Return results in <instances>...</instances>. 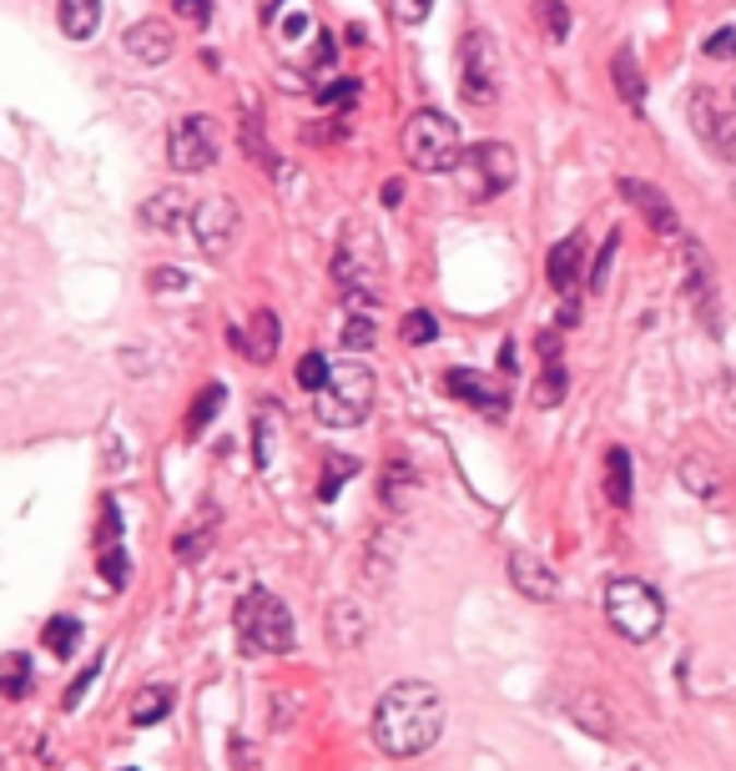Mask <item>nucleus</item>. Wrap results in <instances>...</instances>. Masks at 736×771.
<instances>
[{
  "mask_svg": "<svg viewBox=\"0 0 736 771\" xmlns=\"http://www.w3.org/2000/svg\"><path fill=\"white\" fill-rule=\"evenodd\" d=\"M616 187H620V197H626V202H631V207L641 212V217L656 227L661 237H676V233H681V223H676V207H670V197L661 192V187L641 182V177H620Z\"/></svg>",
  "mask_w": 736,
  "mask_h": 771,
  "instance_id": "obj_15",
  "label": "nucleus"
},
{
  "mask_svg": "<svg viewBox=\"0 0 736 771\" xmlns=\"http://www.w3.org/2000/svg\"><path fill=\"white\" fill-rule=\"evenodd\" d=\"M268 429H273V404L258 408V464H268Z\"/></svg>",
  "mask_w": 736,
  "mask_h": 771,
  "instance_id": "obj_50",
  "label": "nucleus"
},
{
  "mask_svg": "<svg viewBox=\"0 0 736 771\" xmlns=\"http://www.w3.org/2000/svg\"><path fill=\"white\" fill-rule=\"evenodd\" d=\"M681 484L691 489L697 499H722V474H716V464L711 459H681Z\"/></svg>",
  "mask_w": 736,
  "mask_h": 771,
  "instance_id": "obj_27",
  "label": "nucleus"
},
{
  "mask_svg": "<svg viewBox=\"0 0 736 771\" xmlns=\"http://www.w3.org/2000/svg\"><path fill=\"white\" fill-rule=\"evenodd\" d=\"M333 61H339V56H333V36L318 26V36H313V66H323V71H329Z\"/></svg>",
  "mask_w": 736,
  "mask_h": 771,
  "instance_id": "obj_49",
  "label": "nucleus"
},
{
  "mask_svg": "<svg viewBox=\"0 0 736 771\" xmlns=\"http://www.w3.org/2000/svg\"><path fill=\"white\" fill-rule=\"evenodd\" d=\"M323 630H329V645L339 655L358 651V645L368 641V610L354 601V595H339V601L329 605V620H323Z\"/></svg>",
  "mask_w": 736,
  "mask_h": 771,
  "instance_id": "obj_17",
  "label": "nucleus"
},
{
  "mask_svg": "<svg viewBox=\"0 0 736 771\" xmlns=\"http://www.w3.org/2000/svg\"><path fill=\"white\" fill-rule=\"evenodd\" d=\"M404 157L419 171H454L464 162V142H460V121L424 106L404 121Z\"/></svg>",
  "mask_w": 736,
  "mask_h": 771,
  "instance_id": "obj_5",
  "label": "nucleus"
},
{
  "mask_svg": "<svg viewBox=\"0 0 736 771\" xmlns=\"http://www.w3.org/2000/svg\"><path fill=\"white\" fill-rule=\"evenodd\" d=\"M167 157H171V167H177V171L217 167V157H223V127H217L207 111H192V117H182L177 127H171Z\"/></svg>",
  "mask_w": 736,
  "mask_h": 771,
  "instance_id": "obj_8",
  "label": "nucleus"
},
{
  "mask_svg": "<svg viewBox=\"0 0 736 771\" xmlns=\"http://www.w3.org/2000/svg\"><path fill=\"white\" fill-rule=\"evenodd\" d=\"M414 495H419V470H414L404 454H394L379 479V499L389 510H404V505H414Z\"/></svg>",
  "mask_w": 736,
  "mask_h": 771,
  "instance_id": "obj_21",
  "label": "nucleus"
},
{
  "mask_svg": "<svg viewBox=\"0 0 736 771\" xmlns=\"http://www.w3.org/2000/svg\"><path fill=\"white\" fill-rule=\"evenodd\" d=\"M616 252H620V233H610V237H605V248H601V258L591 262V293H605V277H610Z\"/></svg>",
  "mask_w": 736,
  "mask_h": 771,
  "instance_id": "obj_39",
  "label": "nucleus"
},
{
  "mask_svg": "<svg viewBox=\"0 0 736 771\" xmlns=\"http://www.w3.org/2000/svg\"><path fill=\"white\" fill-rule=\"evenodd\" d=\"M223 383H207V389L192 399V408H187V439H198V434H207V424L217 418V408H223Z\"/></svg>",
  "mask_w": 736,
  "mask_h": 771,
  "instance_id": "obj_30",
  "label": "nucleus"
},
{
  "mask_svg": "<svg viewBox=\"0 0 736 771\" xmlns=\"http://www.w3.org/2000/svg\"><path fill=\"white\" fill-rule=\"evenodd\" d=\"M26 691H31V655H21V651L0 655V696H5V701H21Z\"/></svg>",
  "mask_w": 736,
  "mask_h": 771,
  "instance_id": "obj_28",
  "label": "nucleus"
},
{
  "mask_svg": "<svg viewBox=\"0 0 736 771\" xmlns=\"http://www.w3.org/2000/svg\"><path fill=\"white\" fill-rule=\"evenodd\" d=\"M182 217H192V202H187L182 187H162L157 197H146L142 202V223L157 227V233H177Z\"/></svg>",
  "mask_w": 736,
  "mask_h": 771,
  "instance_id": "obj_20",
  "label": "nucleus"
},
{
  "mask_svg": "<svg viewBox=\"0 0 736 771\" xmlns=\"http://www.w3.org/2000/svg\"><path fill=\"white\" fill-rule=\"evenodd\" d=\"M389 5H394V15L404 21V26H424L429 11H435V0H389Z\"/></svg>",
  "mask_w": 736,
  "mask_h": 771,
  "instance_id": "obj_45",
  "label": "nucleus"
},
{
  "mask_svg": "<svg viewBox=\"0 0 736 771\" xmlns=\"http://www.w3.org/2000/svg\"><path fill=\"white\" fill-rule=\"evenodd\" d=\"M373 399H379L373 368L348 358V364H333L329 383L313 393V418L323 429H358V424L373 414Z\"/></svg>",
  "mask_w": 736,
  "mask_h": 771,
  "instance_id": "obj_3",
  "label": "nucleus"
},
{
  "mask_svg": "<svg viewBox=\"0 0 736 771\" xmlns=\"http://www.w3.org/2000/svg\"><path fill=\"white\" fill-rule=\"evenodd\" d=\"M535 21H539V31H545L550 40L570 36V5H566V0H535Z\"/></svg>",
  "mask_w": 736,
  "mask_h": 771,
  "instance_id": "obj_32",
  "label": "nucleus"
},
{
  "mask_svg": "<svg viewBox=\"0 0 736 771\" xmlns=\"http://www.w3.org/2000/svg\"><path fill=\"white\" fill-rule=\"evenodd\" d=\"M580 268H585V237L570 233L566 242H555L550 258H545V277H550V288L560 293V298H570V293L580 288Z\"/></svg>",
  "mask_w": 736,
  "mask_h": 771,
  "instance_id": "obj_18",
  "label": "nucleus"
},
{
  "mask_svg": "<svg viewBox=\"0 0 736 771\" xmlns=\"http://www.w3.org/2000/svg\"><path fill=\"white\" fill-rule=\"evenodd\" d=\"M233 626H237V645L248 655H288L298 630H293V610L277 601L273 590L252 585L233 610Z\"/></svg>",
  "mask_w": 736,
  "mask_h": 771,
  "instance_id": "obj_4",
  "label": "nucleus"
},
{
  "mask_svg": "<svg viewBox=\"0 0 736 771\" xmlns=\"http://www.w3.org/2000/svg\"><path fill=\"white\" fill-rule=\"evenodd\" d=\"M605 620H610V630L620 641L645 645L661 630V620H666V605H661V595L645 580L620 576L605 585Z\"/></svg>",
  "mask_w": 736,
  "mask_h": 771,
  "instance_id": "obj_6",
  "label": "nucleus"
},
{
  "mask_svg": "<svg viewBox=\"0 0 736 771\" xmlns=\"http://www.w3.org/2000/svg\"><path fill=\"white\" fill-rule=\"evenodd\" d=\"M171 701H177L171 686H142V691L132 696V711H127V716H132V726H157L162 716H171Z\"/></svg>",
  "mask_w": 736,
  "mask_h": 771,
  "instance_id": "obj_26",
  "label": "nucleus"
},
{
  "mask_svg": "<svg viewBox=\"0 0 736 771\" xmlns=\"http://www.w3.org/2000/svg\"><path fill=\"white\" fill-rule=\"evenodd\" d=\"M535 348H539V358H545V364H560V354H566V339H560L555 328H545V333L535 339Z\"/></svg>",
  "mask_w": 736,
  "mask_h": 771,
  "instance_id": "obj_47",
  "label": "nucleus"
},
{
  "mask_svg": "<svg viewBox=\"0 0 736 771\" xmlns=\"http://www.w3.org/2000/svg\"><path fill=\"white\" fill-rule=\"evenodd\" d=\"M343 137H348L343 121H323V127L308 121V127H302V142H308V146H333V142H343Z\"/></svg>",
  "mask_w": 736,
  "mask_h": 771,
  "instance_id": "obj_44",
  "label": "nucleus"
},
{
  "mask_svg": "<svg viewBox=\"0 0 736 771\" xmlns=\"http://www.w3.org/2000/svg\"><path fill=\"white\" fill-rule=\"evenodd\" d=\"M460 92L470 106L500 102V46L485 26H470L460 40Z\"/></svg>",
  "mask_w": 736,
  "mask_h": 771,
  "instance_id": "obj_7",
  "label": "nucleus"
},
{
  "mask_svg": "<svg viewBox=\"0 0 736 771\" xmlns=\"http://www.w3.org/2000/svg\"><path fill=\"white\" fill-rule=\"evenodd\" d=\"M96 676H102V661H92V666H86L76 680H71V686H67V696H61V707H67V711H76L81 701H86V691H92V680H96Z\"/></svg>",
  "mask_w": 736,
  "mask_h": 771,
  "instance_id": "obj_43",
  "label": "nucleus"
},
{
  "mask_svg": "<svg viewBox=\"0 0 736 771\" xmlns=\"http://www.w3.org/2000/svg\"><path fill=\"white\" fill-rule=\"evenodd\" d=\"M56 15H61V31L71 40H92L102 31V0H61Z\"/></svg>",
  "mask_w": 736,
  "mask_h": 771,
  "instance_id": "obj_24",
  "label": "nucleus"
},
{
  "mask_svg": "<svg viewBox=\"0 0 736 771\" xmlns=\"http://www.w3.org/2000/svg\"><path fill=\"white\" fill-rule=\"evenodd\" d=\"M96 539H102V545H117V539H121V514H117L111 499L102 505V530H96Z\"/></svg>",
  "mask_w": 736,
  "mask_h": 771,
  "instance_id": "obj_46",
  "label": "nucleus"
},
{
  "mask_svg": "<svg viewBox=\"0 0 736 771\" xmlns=\"http://www.w3.org/2000/svg\"><path fill=\"white\" fill-rule=\"evenodd\" d=\"M373 343H379V328H373L368 313H354L348 323H343V348H348V354H368Z\"/></svg>",
  "mask_w": 736,
  "mask_h": 771,
  "instance_id": "obj_35",
  "label": "nucleus"
},
{
  "mask_svg": "<svg viewBox=\"0 0 736 771\" xmlns=\"http://www.w3.org/2000/svg\"><path fill=\"white\" fill-rule=\"evenodd\" d=\"M460 167H464V187H470V197H479V202L510 192L514 177H520V157H514L504 142H479V146H470Z\"/></svg>",
  "mask_w": 736,
  "mask_h": 771,
  "instance_id": "obj_9",
  "label": "nucleus"
},
{
  "mask_svg": "<svg viewBox=\"0 0 736 771\" xmlns=\"http://www.w3.org/2000/svg\"><path fill=\"white\" fill-rule=\"evenodd\" d=\"M187 223H192V237H198V248L207 258H227V248L237 237V202L233 197H202Z\"/></svg>",
  "mask_w": 736,
  "mask_h": 771,
  "instance_id": "obj_11",
  "label": "nucleus"
},
{
  "mask_svg": "<svg viewBox=\"0 0 736 771\" xmlns=\"http://www.w3.org/2000/svg\"><path fill=\"white\" fill-rule=\"evenodd\" d=\"M329 358H323V354H302L298 358V389H308V393H318V389H323V383H329Z\"/></svg>",
  "mask_w": 736,
  "mask_h": 771,
  "instance_id": "obj_38",
  "label": "nucleus"
},
{
  "mask_svg": "<svg viewBox=\"0 0 736 771\" xmlns=\"http://www.w3.org/2000/svg\"><path fill=\"white\" fill-rule=\"evenodd\" d=\"M510 585L525 595V601H539V605H555L560 601V580L545 560H539L535 549H510Z\"/></svg>",
  "mask_w": 736,
  "mask_h": 771,
  "instance_id": "obj_13",
  "label": "nucleus"
},
{
  "mask_svg": "<svg viewBox=\"0 0 736 771\" xmlns=\"http://www.w3.org/2000/svg\"><path fill=\"white\" fill-rule=\"evenodd\" d=\"M146 283H152V293H187L192 288V277H187L182 268H152Z\"/></svg>",
  "mask_w": 736,
  "mask_h": 771,
  "instance_id": "obj_42",
  "label": "nucleus"
},
{
  "mask_svg": "<svg viewBox=\"0 0 736 771\" xmlns=\"http://www.w3.org/2000/svg\"><path fill=\"white\" fill-rule=\"evenodd\" d=\"M207 549H212V524H202V530H182L177 545H171V555H177L182 565H192V560H202Z\"/></svg>",
  "mask_w": 736,
  "mask_h": 771,
  "instance_id": "obj_36",
  "label": "nucleus"
},
{
  "mask_svg": "<svg viewBox=\"0 0 736 771\" xmlns=\"http://www.w3.org/2000/svg\"><path fill=\"white\" fill-rule=\"evenodd\" d=\"M566 716L575 721L585 736H595V742H616V716H610V707H605L595 691H575V696H570Z\"/></svg>",
  "mask_w": 736,
  "mask_h": 771,
  "instance_id": "obj_19",
  "label": "nucleus"
},
{
  "mask_svg": "<svg viewBox=\"0 0 736 771\" xmlns=\"http://www.w3.org/2000/svg\"><path fill=\"white\" fill-rule=\"evenodd\" d=\"M566 393H570V373H566V364H545V373L535 379L530 399H535V408H555V404H566Z\"/></svg>",
  "mask_w": 736,
  "mask_h": 771,
  "instance_id": "obj_29",
  "label": "nucleus"
},
{
  "mask_svg": "<svg viewBox=\"0 0 736 771\" xmlns=\"http://www.w3.org/2000/svg\"><path fill=\"white\" fill-rule=\"evenodd\" d=\"M631 454H626V449H605V499H610V505H616V510H626V505H631Z\"/></svg>",
  "mask_w": 736,
  "mask_h": 771,
  "instance_id": "obj_25",
  "label": "nucleus"
},
{
  "mask_svg": "<svg viewBox=\"0 0 736 771\" xmlns=\"http://www.w3.org/2000/svg\"><path fill=\"white\" fill-rule=\"evenodd\" d=\"M399 202H404V182H383V207H399Z\"/></svg>",
  "mask_w": 736,
  "mask_h": 771,
  "instance_id": "obj_51",
  "label": "nucleus"
},
{
  "mask_svg": "<svg viewBox=\"0 0 736 771\" xmlns=\"http://www.w3.org/2000/svg\"><path fill=\"white\" fill-rule=\"evenodd\" d=\"M333 283L348 308H373L383 293V242L368 217H348L333 248Z\"/></svg>",
  "mask_w": 736,
  "mask_h": 771,
  "instance_id": "obj_2",
  "label": "nucleus"
},
{
  "mask_svg": "<svg viewBox=\"0 0 736 771\" xmlns=\"http://www.w3.org/2000/svg\"><path fill=\"white\" fill-rule=\"evenodd\" d=\"M227 343H233L248 364H273L277 348H283V323H277L273 308H258L248 328H233V333H227Z\"/></svg>",
  "mask_w": 736,
  "mask_h": 771,
  "instance_id": "obj_12",
  "label": "nucleus"
},
{
  "mask_svg": "<svg viewBox=\"0 0 736 771\" xmlns=\"http://www.w3.org/2000/svg\"><path fill=\"white\" fill-rule=\"evenodd\" d=\"M127 56H136L142 66H167L177 56V31L162 15H142L132 31H127Z\"/></svg>",
  "mask_w": 736,
  "mask_h": 771,
  "instance_id": "obj_14",
  "label": "nucleus"
},
{
  "mask_svg": "<svg viewBox=\"0 0 736 771\" xmlns=\"http://www.w3.org/2000/svg\"><path fill=\"white\" fill-rule=\"evenodd\" d=\"M96 570H102L106 585H127V580H132V560H127L121 539H117V545H102V555H96Z\"/></svg>",
  "mask_w": 736,
  "mask_h": 771,
  "instance_id": "obj_34",
  "label": "nucleus"
},
{
  "mask_svg": "<svg viewBox=\"0 0 736 771\" xmlns=\"http://www.w3.org/2000/svg\"><path fill=\"white\" fill-rule=\"evenodd\" d=\"M439 732H444V696L429 680H399L373 707V742L383 757H424L439 742Z\"/></svg>",
  "mask_w": 736,
  "mask_h": 771,
  "instance_id": "obj_1",
  "label": "nucleus"
},
{
  "mask_svg": "<svg viewBox=\"0 0 736 771\" xmlns=\"http://www.w3.org/2000/svg\"><path fill=\"white\" fill-rule=\"evenodd\" d=\"M444 393L464 399L470 408H479V414H489V418L510 414V399H504V389L485 383V373H470V368H449V373H444Z\"/></svg>",
  "mask_w": 736,
  "mask_h": 771,
  "instance_id": "obj_16",
  "label": "nucleus"
},
{
  "mask_svg": "<svg viewBox=\"0 0 736 771\" xmlns=\"http://www.w3.org/2000/svg\"><path fill=\"white\" fill-rule=\"evenodd\" d=\"M732 106H736V92H732Z\"/></svg>",
  "mask_w": 736,
  "mask_h": 771,
  "instance_id": "obj_52",
  "label": "nucleus"
},
{
  "mask_svg": "<svg viewBox=\"0 0 736 771\" xmlns=\"http://www.w3.org/2000/svg\"><path fill=\"white\" fill-rule=\"evenodd\" d=\"M171 11L187 15V21H198V26H207V21H212V0H171Z\"/></svg>",
  "mask_w": 736,
  "mask_h": 771,
  "instance_id": "obj_48",
  "label": "nucleus"
},
{
  "mask_svg": "<svg viewBox=\"0 0 736 771\" xmlns=\"http://www.w3.org/2000/svg\"><path fill=\"white\" fill-rule=\"evenodd\" d=\"M701 56H711V61H732V56H736V26L711 31L707 46H701Z\"/></svg>",
  "mask_w": 736,
  "mask_h": 771,
  "instance_id": "obj_41",
  "label": "nucleus"
},
{
  "mask_svg": "<svg viewBox=\"0 0 736 771\" xmlns=\"http://www.w3.org/2000/svg\"><path fill=\"white\" fill-rule=\"evenodd\" d=\"M399 339H404L408 348H424V343H435V339H439V318L424 313V308H414V313L399 318Z\"/></svg>",
  "mask_w": 736,
  "mask_h": 771,
  "instance_id": "obj_31",
  "label": "nucleus"
},
{
  "mask_svg": "<svg viewBox=\"0 0 736 771\" xmlns=\"http://www.w3.org/2000/svg\"><path fill=\"white\" fill-rule=\"evenodd\" d=\"M686 117H691V131H697L716 157H726V162L736 157V106H732V111H722L716 92H711V86H697L691 102H686Z\"/></svg>",
  "mask_w": 736,
  "mask_h": 771,
  "instance_id": "obj_10",
  "label": "nucleus"
},
{
  "mask_svg": "<svg viewBox=\"0 0 736 771\" xmlns=\"http://www.w3.org/2000/svg\"><path fill=\"white\" fill-rule=\"evenodd\" d=\"M610 81H616V96L631 111H641L645 106V76H641V66H636V51L631 46H620L616 56H610Z\"/></svg>",
  "mask_w": 736,
  "mask_h": 771,
  "instance_id": "obj_22",
  "label": "nucleus"
},
{
  "mask_svg": "<svg viewBox=\"0 0 736 771\" xmlns=\"http://www.w3.org/2000/svg\"><path fill=\"white\" fill-rule=\"evenodd\" d=\"M358 96H364V86H358V81H333V86H323V92H318V102L348 111V106H358Z\"/></svg>",
  "mask_w": 736,
  "mask_h": 771,
  "instance_id": "obj_40",
  "label": "nucleus"
},
{
  "mask_svg": "<svg viewBox=\"0 0 736 771\" xmlns=\"http://www.w3.org/2000/svg\"><path fill=\"white\" fill-rule=\"evenodd\" d=\"M237 142H242V152L263 171H277V152L263 137V111H258V102H242V131H237Z\"/></svg>",
  "mask_w": 736,
  "mask_h": 771,
  "instance_id": "obj_23",
  "label": "nucleus"
},
{
  "mask_svg": "<svg viewBox=\"0 0 736 771\" xmlns=\"http://www.w3.org/2000/svg\"><path fill=\"white\" fill-rule=\"evenodd\" d=\"M348 474H358V459H348V454H329V474H323V484H318V499L329 505V499L343 489V479H348Z\"/></svg>",
  "mask_w": 736,
  "mask_h": 771,
  "instance_id": "obj_37",
  "label": "nucleus"
},
{
  "mask_svg": "<svg viewBox=\"0 0 736 771\" xmlns=\"http://www.w3.org/2000/svg\"><path fill=\"white\" fill-rule=\"evenodd\" d=\"M40 641H46V651H51V655H71V651H76V641H81V620H71V615H56Z\"/></svg>",
  "mask_w": 736,
  "mask_h": 771,
  "instance_id": "obj_33",
  "label": "nucleus"
}]
</instances>
